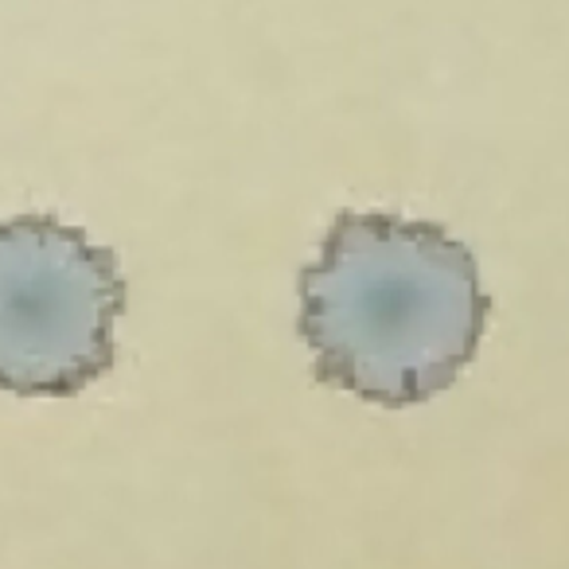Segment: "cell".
Segmentation results:
<instances>
[{"mask_svg": "<svg viewBox=\"0 0 569 569\" xmlns=\"http://www.w3.org/2000/svg\"><path fill=\"white\" fill-rule=\"evenodd\" d=\"M297 289L312 375L387 410L449 390L491 312L472 250L437 222L390 211H343Z\"/></svg>", "mask_w": 569, "mask_h": 569, "instance_id": "cell-1", "label": "cell"}, {"mask_svg": "<svg viewBox=\"0 0 569 569\" xmlns=\"http://www.w3.org/2000/svg\"><path fill=\"white\" fill-rule=\"evenodd\" d=\"M118 253L56 214L0 219V390L71 398L113 367Z\"/></svg>", "mask_w": 569, "mask_h": 569, "instance_id": "cell-2", "label": "cell"}]
</instances>
